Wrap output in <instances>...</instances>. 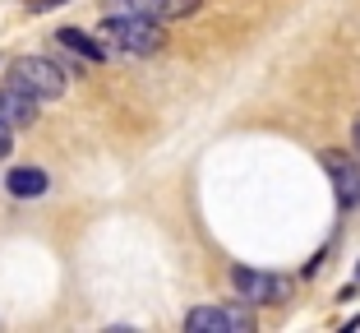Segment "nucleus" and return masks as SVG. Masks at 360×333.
I'll return each instance as SVG.
<instances>
[{
  "label": "nucleus",
  "mask_w": 360,
  "mask_h": 333,
  "mask_svg": "<svg viewBox=\"0 0 360 333\" xmlns=\"http://www.w3.org/2000/svg\"><path fill=\"white\" fill-rule=\"evenodd\" d=\"M97 37H102L106 51H125V56H153L162 51V28L153 19H143V14H111V19L97 28Z\"/></svg>",
  "instance_id": "f257e3e1"
},
{
  "label": "nucleus",
  "mask_w": 360,
  "mask_h": 333,
  "mask_svg": "<svg viewBox=\"0 0 360 333\" xmlns=\"http://www.w3.org/2000/svg\"><path fill=\"white\" fill-rule=\"evenodd\" d=\"M10 84L23 88L28 97H37V102H51V97L65 93V70L56 61H46V56H19V61L10 65Z\"/></svg>",
  "instance_id": "f03ea898"
},
{
  "label": "nucleus",
  "mask_w": 360,
  "mask_h": 333,
  "mask_svg": "<svg viewBox=\"0 0 360 333\" xmlns=\"http://www.w3.org/2000/svg\"><path fill=\"white\" fill-rule=\"evenodd\" d=\"M231 282L240 291V301H255V306H282L291 296V278L282 273H259V269H231Z\"/></svg>",
  "instance_id": "7ed1b4c3"
},
{
  "label": "nucleus",
  "mask_w": 360,
  "mask_h": 333,
  "mask_svg": "<svg viewBox=\"0 0 360 333\" xmlns=\"http://www.w3.org/2000/svg\"><path fill=\"white\" fill-rule=\"evenodd\" d=\"M190 333H255V315L240 306H199L185 315Z\"/></svg>",
  "instance_id": "20e7f679"
},
{
  "label": "nucleus",
  "mask_w": 360,
  "mask_h": 333,
  "mask_svg": "<svg viewBox=\"0 0 360 333\" xmlns=\"http://www.w3.org/2000/svg\"><path fill=\"white\" fill-rule=\"evenodd\" d=\"M323 167L333 176V190H338V204L342 208H356L360 204V162L342 149H328L323 153Z\"/></svg>",
  "instance_id": "39448f33"
},
{
  "label": "nucleus",
  "mask_w": 360,
  "mask_h": 333,
  "mask_svg": "<svg viewBox=\"0 0 360 333\" xmlns=\"http://www.w3.org/2000/svg\"><path fill=\"white\" fill-rule=\"evenodd\" d=\"M203 0H125L129 14H143V19L153 23H171V19H190V14H199Z\"/></svg>",
  "instance_id": "423d86ee"
},
{
  "label": "nucleus",
  "mask_w": 360,
  "mask_h": 333,
  "mask_svg": "<svg viewBox=\"0 0 360 333\" xmlns=\"http://www.w3.org/2000/svg\"><path fill=\"white\" fill-rule=\"evenodd\" d=\"M0 120H5L10 130L32 125V120H37V97H28L23 88L5 84V88H0Z\"/></svg>",
  "instance_id": "0eeeda50"
},
{
  "label": "nucleus",
  "mask_w": 360,
  "mask_h": 333,
  "mask_svg": "<svg viewBox=\"0 0 360 333\" xmlns=\"http://www.w3.org/2000/svg\"><path fill=\"white\" fill-rule=\"evenodd\" d=\"M5 190H10L14 199H37V194H46V172H37V167H14V172L5 176Z\"/></svg>",
  "instance_id": "6e6552de"
},
{
  "label": "nucleus",
  "mask_w": 360,
  "mask_h": 333,
  "mask_svg": "<svg viewBox=\"0 0 360 333\" xmlns=\"http://www.w3.org/2000/svg\"><path fill=\"white\" fill-rule=\"evenodd\" d=\"M56 42H60L65 51L84 56L88 65H97V61H102V56H106V46L97 42V37H88V32H79V28H60V32H56Z\"/></svg>",
  "instance_id": "1a4fd4ad"
},
{
  "label": "nucleus",
  "mask_w": 360,
  "mask_h": 333,
  "mask_svg": "<svg viewBox=\"0 0 360 333\" xmlns=\"http://www.w3.org/2000/svg\"><path fill=\"white\" fill-rule=\"evenodd\" d=\"M10 149H14V130L0 120V158H10Z\"/></svg>",
  "instance_id": "9d476101"
},
{
  "label": "nucleus",
  "mask_w": 360,
  "mask_h": 333,
  "mask_svg": "<svg viewBox=\"0 0 360 333\" xmlns=\"http://www.w3.org/2000/svg\"><path fill=\"white\" fill-rule=\"evenodd\" d=\"M32 14H46V10H56V5H65V0H23Z\"/></svg>",
  "instance_id": "9b49d317"
},
{
  "label": "nucleus",
  "mask_w": 360,
  "mask_h": 333,
  "mask_svg": "<svg viewBox=\"0 0 360 333\" xmlns=\"http://www.w3.org/2000/svg\"><path fill=\"white\" fill-rule=\"evenodd\" d=\"M356 162H360V120H356Z\"/></svg>",
  "instance_id": "f8f14e48"
},
{
  "label": "nucleus",
  "mask_w": 360,
  "mask_h": 333,
  "mask_svg": "<svg viewBox=\"0 0 360 333\" xmlns=\"http://www.w3.org/2000/svg\"><path fill=\"white\" fill-rule=\"evenodd\" d=\"M356 278H360V269H356Z\"/></svg>",
  "instance_id": "ddd939ff"
}]
</instances>
